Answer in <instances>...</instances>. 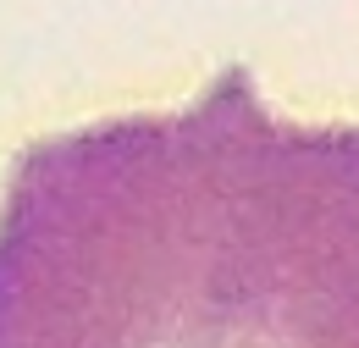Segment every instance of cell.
Masks as SVG:
<instances>
[{
  "mask_svg": "<svg viewBox=\"0 0 359 348\" xmlns=\"http://www.w3.org/2000/svg\"><path fill=\"white\" fill-rule=\"evenodd\" d=\"M0 348H359V122L243 67L45 133L0 182Z\"/></svg>",
  "mask_w": 359,
  "mask_h": 348,
  "instance_id": "6da1fadb",
  "label": "cell"
}]
</instances>
